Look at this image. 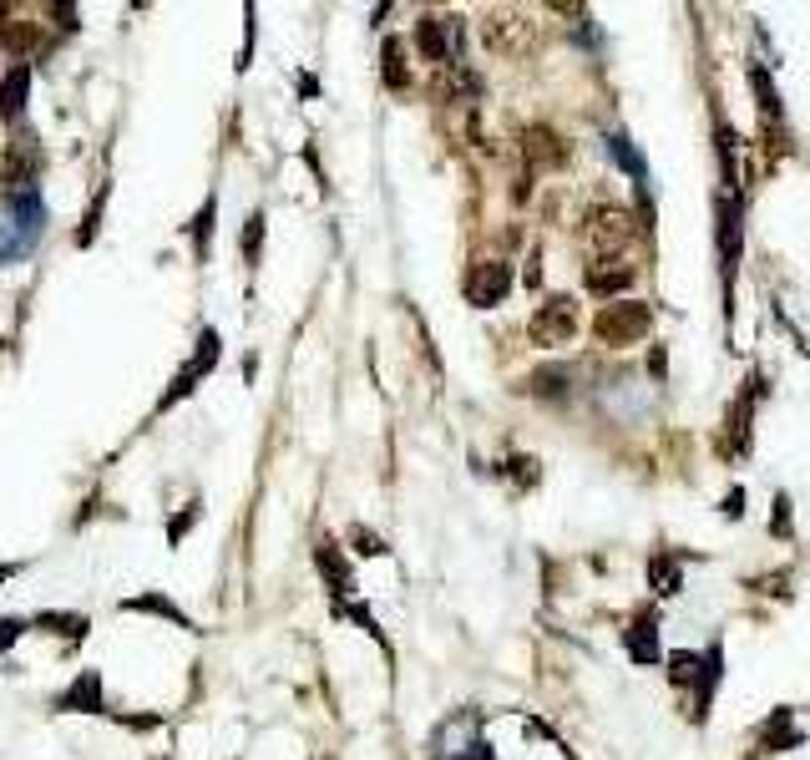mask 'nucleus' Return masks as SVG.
<instances>
[{
    "label": "nucleus",
    "mask_w": 810,
    "mask_h": 760,
    "mask_svg": "<svg viewBox=\"0 0 810 760\" xmlns=\"http://www.w3.org/2000/svg\"><path fill=\"white\" fill-rule=\"evenodd\" d=\"M532 340L537 345H547V350H557V345H567L578 335V299H567V294H552L547 304H537V315H532Z\"/></svg>",
    "instance_id": "nucleus-1"
},
{
    "label": "nucleus",
    "mask_w": 810,
    "mask_h": 760,
    "mask_svg": "<svg viewBox=\"0 0 810 760\" xmlns=\"http://www.w3.org/2000/svg\"><path fill=\"white\" fill-rule=\"evenodd\" d=\"M648 325H654V315H648V304H638V299H613L608 310L598 315V335H603V345H633V340H643L648 335Z\"/></svg>",
    "instance_id": "nucleus-2"
},
{
    "label": "nucleus",
    "mask_w": 810,
    "mask_h": 760,
    "mask_svg": "<svg viewBox=\"0 0 810 760\" xmlns=\"http://www.w3.org/2000/svg\"><path fill=\"white\" fill-rule=\"evenodd\" d=\"M481 36H486V46H492V51H502V56H527V51H532V41H537L532 21H527V16H517V11H492V16L481 21Z\"/></svg>",
    "instance_id": "nucleus-3"
},
{
    "label": "nucleus",
    "mask_w": 810,
    "mask_h": 760,
    "mask_svg": "<svg viewBox=\"0 0 810 760\" xmlns=\"http://www.w3.org/2000/svg\"><path fill=\"white\" fill-rule=\"evenodd\" d=\"M507 289H512V269L507 264H476L471 279H466V299L481 304V310H486V304H497Z\"/></svg>",
    "instance_id": "nucleus-4"
},
{
    "label": "nucleus",
    "mask_w": 810,
    "mask_h": 760,
    "mask_svg": "<svg viewBox=\"0 0 810 760\" xmlns=\"http://www.w3.org/2000/svg\"><path fill=\"white\" fill-rule=\"evenodd\" d=\"M628 234H633V218H628L623 208H593V213H588V239H593L598 249H618Z\"/></svg>",
    "instance_id": "nucleus-5"
},
{
    "label": "nucleus",
    "mask_w": 810,
    "mask_h": 760,
    "mask_svg": "<svg viewBox=\"0 0 810 760\" xmlns=\"http://www.w3.org/2000/svg\"><path fill=\"white\" fill-rule=\"evenodd\" d=\"M633 284V269L623 264V259H598L593 269H588V289L593 294H613L618 299V289H628Z\"/></svg>",
    "instance_id": "nucleus-6"
},
{
    "label": "nucleus",
    "mask_w": 810,
    "mask_h": 760,
    "mask_svg": "<svg viewBox=\"0 0 810 760\" xmlns=\"http://www.w3.org/2000/svg\"><path fill=\"white\" fill-rule=\"evenodd\" d=\"M527 158H532L537 168H557V163L567 158V147H562V137H557L552 127H532V132H527Z\"/></svg>",
    "instance_id": "nucleus-7"
},
{
    "label": "nucleus",
    "mask_w": 810,
    "mask_h": 760,
    "mask_svg": "<svg viewBox=\"0 0 810 760\" xmlns=\"http://www.w3.org/2000/svg\"><path fill=\"white\" fill-rule=\"evenodd\" d=\"M740 218H735V203H719V254H724V269H735L740 259Z\"/></svg>",
    "instance_id": "nucleus-8"
},
{
    "label": "nucleus",
    "mask_w": 810,
    "mask_h": 760,
    "mask_svg": "<svg viewBox=\"0 0 810 760\" xmlns=\"http://www.w3.org/2000/svg\"><path fill=\"white\" fill-rule=\"evenodd\" d=\"M26 87H31V66H16V71L6 76V87H0V112H6V117H21Z\"/></svg>",
    "instance_id": "nucleus-9"
},
{
    "label": "nucleus",
    "mask_w": 810,
    "mask_h": 760,
    "mask_svg": "<svg viewBox=\"0 0 810 760\" xmlns=\"http://www.w3.org/2000/svg\"><path fill=\"white\" fill-rule=\"evenodd\" d=\"M416 41H421V56H426V61H446V56H451L446 31H441L436 16H421V21H416Z\"/></svg>",
    "instance_id": "nucleus-10"
},
{
    "label": "nucleus",
    "mask_w": 810,
    "mask_h": 760,
    "mask_svg": "<svg viewBox=\"0 0 810 760\" xmlns=\"http://www.w3.org/2000/svg\"><path fill=\"white\" fill-rule=\"evenodd\" d=\"M385 82L405 87V61H400V41H385Z\"/></svg>",
    "instance_id": "nucleus-11"
},
{
    "label": "nucleus",
    "mask_w": 810,
    "mask_h": 760,
    "mask_svg": "<svg viewBox=\"0 0 810 760\" xmlns=\"http://www.w3.org/2000/svg\"><path fill=\"white\" fill-rule=\"evenodd\" d=\"M648 629H654V624H633V634H628V649H633V659H659V649L648 644Z\"/></svg>",
    "instance_id": "nucleus-12"
},
{
    "label": "nucleus",
    "mask_w": 810,
    "mask_h": 760,
    "mask_svg": "<svg viewBox=\"0 0 810 760\" xmlns=\"http://www.w3.org/2000/svg\"><path fill=\"white\" fill-rule=\"evenodd\" d=\"M81 700H87V705H97V674H81V679L71 684V695H66V705H81Z\"/></svg>",
    "instance_id": "nucleus-13"
},
{
    "label": "nucleus",
    "mask_w": 810,
    "mask_h": 760,
    "mask_svg": "<svg viewBox=\"0 0 810 760\" xmlns=\"http://www.w3.org/2000/svg\"><path fill=\"white\" fill-rule=\"evenodd\" d=\"M694 664H699L694 654H674V679H679V684H684V679H694Z\"/></svg>",
    "instance_id": "nucleus-14"
},
{
    "label": "nucleus",
    "mask_w": 810,
    "mask_h": 760,
    "mask_svg": "<svg viewBox=\"0 0 810 760\" xmlns=\"http://www.w3.org/2000/svg\"><path fill=\"white\" fill-rule=\"evenodd\" d=\"M16 634H21V624H0V649H11Z\"/></svg>",
    "instance_id": "nucleus-15"
}]
</instances>
